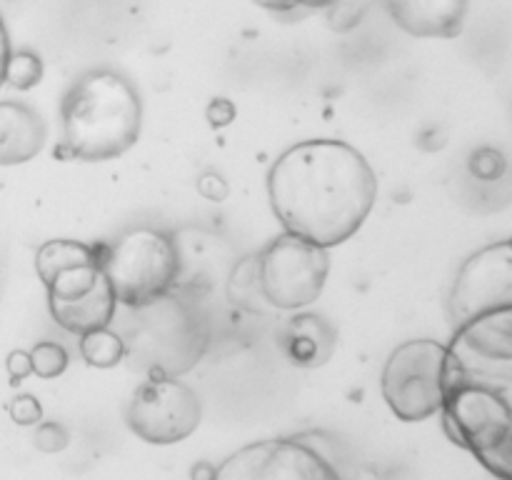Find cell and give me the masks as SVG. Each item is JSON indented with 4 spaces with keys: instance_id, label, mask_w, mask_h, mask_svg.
I'll return each mask as SVG.
<instances>
[{
    "instance_id": "obj_23",
    "label": "cell",
    "mask_w": 512,
    "mask_h": 480,
    "mask_svg": "<svg viewBox=\"0 0 512 480\" xmlns=\"http://www.w3.org/2000/svg\"><path fill=\"white\" fill-rule=\"evenodd\" d=\"M233 118H235V108L230 100L215 98L213 103L208 105V120H210V125H215V128H220V125H228Z\"/></svg>"
},
{
    "instance_id": "obj_10",
    "label": "cell",
    "mask_w": 512,
    "mask_h": 480,
    "mask_svg": "<svg viewBox=\"0 0 512 480\" xmlns=\"http://www.w3.org/2000/svg\"><path fill=\"white\" fill-rule=\"evenodd\" d=\"M453 325L512 310V238L495 240L465 258L448 298Z\"/></svg>"
},
{
    "instance_id": "obj_26",
    "label": "cell",
    "mask_w": 512,
    "mask_h": 480,
    "mask_svg": "<svg viewBox=\"0 0 512 480\" xmlns=\"http://www.w3.org/2000/svg\"><path fill=\"white\" fill-rule=\"evenodd\" d=\"M338 0H298V5H305V8H330Z\"/></svg>"
},
{
    "instance_id": "obj_3",
    "label": "cell",
    "mask_w": 512,
    "mask_h": 480,
    "mask_svg": "<svg viewBox=\"0 0 512 480\" xmlns=\"http://www.w3.org/2000/svg\"><path fill=\"white\" fill-rule=\"evenodd\" d=\"M60 120V158L105 163L125 155L138 143L143 103L123 73L110 68L88 70L65 93Z\"/></svg>"
},
{
    "instance_id": "obj_18",
    "label": "cell",
    "mask_w": 512,
    "mask_h": 480,
    "mask_svg": "<svg viewBox=\"0 0 512 480\" xmlns=\"http://www.w3.org/2000/svg\"><path fill=\"white\" fill-rule=\"evenodd\" d=\"M43 80V60L30 50L10 53L5 65V85L15 90H30Z\"/></svg>"
},
{
    "instance_id": "obj_4",
    "label": "cell",
    "mask_w": 512,
    "mask_h": 480,
    "mask_svg": "<svg viewBox=\"0 0 512 480\" xmlns=\"http://www.w3.org/2000/svg\"><path fill=\"white\" fill-rule=\"evenodd\" d=\"M125 360L145 378H180L203 360L210 328L203 310L175 290L125 308L118 328Z\"/></svg>"
},
{
    "instance_id": "obj_12",
    "label": "cell",
    "mask_w": 512,
    "mask_h": 480,
    "mask_svg": "<svg viewBox=\"0 0 512 480\" xmlns=\"http://www.w3.org/2000/svg\"><path fill=\"white\" fill-rule=\"evenodd\" d=\"M388 13L408 35L448 40L463 33L468 0H388Z\"/></svg>"
},
{
    "instance_id": "obj_14",
    "label": "cell",
    "mask_w": 512,
    "mask_h": 480,
    "mask_svg": "<svg viewBox=\"0 0 512 480\" xmlns=\"http://www.w3.org/2000/svg\"><path fill=\"white\" fill-rule=\"evenodd\" d=\"M50 315L63 330L73 335H85L90 330L108 328L118 313V298L110 288L105 273L88 293L70 300H48Z\"/></svg>"
},
{
    "instance_id": "obj_13",
    "label": "cell",
    "mask_w": 512,
    "mask_h": 480,
    "mask_svg": "<svg viewBox=\"0 0 512 480\" xmlns=\"http://www.w3.org/2000/svg\"><path fill=\"white\" fill-rule=\"evenodd\" d=\"M48 140L43 115L18 100H0V165H23L40 155Z\"/></svg>"
},
{
    "instance_id": "obj_19",
    "label": "cell",
    "mask_w": 512,
    "mask_h": 480,
    "mask_svg": "<svg viewBox=\"0 0 512 480\" xmlns=\"http://www.w3.org/2000/svg\"><path fill=\"white\" fill-rule=\"evenodd\" d=\"M68 360V350L60 343H53V340L35 343V348L30 350L33 373L43 380H53L58 378V375H63L65 368H68Z\"/></svg>"
},
{
    "instance_id": "obj_9",
    "label": "cell",
    "mask_w": 512,
    "mask_h": 480,
    "mask_svg": "<svg viewBox=\"0 0 512 480\" xmlns=\"http://www.w3.org/2000/svg\"><path fill=\"white\" fill-rule=\"evenodd\" d=\"M200 415L198 393L178 378H145L125 405V425L150 445L180 443L198 430Z\"/></svg>"
},
{
    "instance_id": "obj_16",
    "label": "cell",
    "mask_w": 512,
    "mask_h": 480,
    "mask_svg": "<svg viewBox=\"0 0 512 480\" xmlns=\"http://www.w3.org/2000/svg\"><path fill=\"white\" fill-rule=\"evenodd\" d=\"M80 338V355L93 368H115L125 360V345L118 330L100 328L90 333L78 335Z\"/></svg>"
},
{
    "instance_id": "obj_1",
    "label": "cell",
    "mask_w": 512,
    "mask_h": 480,
    "mask_svg": "<svg viewBox=\"0 0 512 480\" xmlns=\"http://www.w3.org/2000/svg\"><path fill=\"white\" fill-rule=\"evenodd\" d=\"M268 195L285 233L330 250L363 228L375 208L378 178L353 145L315 138L275 160Z\"/></svg>"
},
{
    "instance_id": "obj_22",
    "label": "cell",
    "mask_w": 512,
    "mask_h": 480,
    "mask_svg": "<svg viewBox=\"0 0 512 480\" xmlns=\"http://www.w3.org/2000/svg\"><path fill=\"white\" fill-rule=\"evenodd\" d=\"M5 368H8L10 383L18 385L20 380H25L30 373H33V365H30V353H25V350H13V353L8 355V360H5Z\"/></svg>"
},
{
    "instance_id": "obj_15",
    "label": "cell",
    "mask_w": 512,
    "mask_h": 480,
    "mask_svg": "<svg viewBox=\"0 0 512 480\" xmlns=\"http://www.w3.org/2000/svg\"><path fill=\"white\" fill-rule=\"evenodd\" d=\"M285 355L298 368H320L338 348V330L318 313H298L290 318L283 335Z\"/></svg>"
},
{
    "instance_id": "obj_21",
    "label": "cell",
    "mask_w": 512,
    "mask_h": 480,
    "mask_svg": "<svg viewBox=\"0 0 512 480\" xmlns=\"http://www.w3.org/2000/svg\"><path fill=\"white\" fill-rule=\"evenodd\" d=\"M8 413L18 425H38L43 420V408L33 395H15L8 405Z\"/></svg>"
},
{
    "instance_id": "obj_2",
    "label": "cell",
    "mask_w": 512,
    "mask_h": 480,
    "mask_svg": "<svg viewBox=\"0 0 512 480\" xmlns=\"http://www.w3.org/2000/svg\"><path fill=\"white\" fill-rule=\"evenodd\" d=\"M450 348L445 433L495 478L512 480V310L455 325Z\"/></svg>"
},
{
    "instance_id": "obj_11",
    "label": "cell",
    "mask_w": 512,
    "mask_h": 480,
    "mask_svg": "<svg viewBox=\"0 0 512 480\" xmlns=\"http://www.w3.org/2000/svg\"><path fill=\"white\" fill-rule=\"evenodd\" d=\"M35 273L48 290V300L78 298L103 275V248L70 238L45 240L35 253Z\"/></svg>"
},
{
    "instance_id": "obj_7",
    "label": "cell",
    "mask_w": 512,
    "mask_h": 480,
    "mask_svg": "<svg viewBox=\"0 0 512 480\" xmlns=\"http://www.w3.org/2000/svg\"><path fill=\"white\" fill-rule=\"evenodd\" d=\"M103 273L123 308L150 303L178 288L180 248L158 228H133L103 248Z\"/></svg>"
},
{
    "instance_id": "obj_24",
    "label": "cell",
    "mask_w": 512,
    "mask_h": 480,
    "mask_svg": "<svg viewBox=\"0 0 512 480\" xmlns=\"http://www.w3.org/2000/svg\"><path fill=\"white\" fill-rule=\"evenodd\" d=\"M10 38H8V28H5L3 18H0V88L5 85V65H8L10 58Z\"/></svg>"
},
{
    "instance_id": "obj_5",
    "label": "cell",
    "mask_w": 512,
    "mask_h": 480,
    "mask_svg": "<svg viewBox=\"0 0 512 480\" xmlns=\"http://www.w3.org/2000/svg\"><path fill=\"white\" fill-rule=\"evenodd\" d=\"M210 480H360V468L343 438L328 430H303L235 450Z\"/></svg>"
},
{
    "instance_id": "obj_20",
    "label": "cell",
    "mask_w": 512,
    "mask_h": 480,
    "mask_svg": "<svg viewBox=\"0 0 512 480\" xmlns=\"http://www.w3.org/2000/svg\"><path fill=\"white\" fill-rule=\"evenodd\" d=\"M68 440H70V435H68V430H65V425L48 420V423H38L33 443H35V448L43 450V453H60V450L68 445Z\"/></svg>"
},
{
    "instance_id": "obj_8",
    "label": "cell",
    "mask_w": 512,
    "mask_h": 480,
    "mask_svg": "<svg viewBox=\"0 0 512 480\" xmlns=\"http://www.w3.org/2000/svg\"><path fill=\"white\" fill-rule=\"evenodd\" d=\"M330 275L328 248L280 233L258 253L263 298L275 310H303L323 293Z\"/></svg>"
},
{
    "instance_id": "obj_17",
    "label": "cell",
    "mask_w": 512,
    "mask_h": 480,
    "mask_svg": "<svg viewBox=\"0 0 512 480\" xmlns=\"http://www.w3.org/2000/svg\"><path fill=\"white\" fill-rule=\"evenodd\" d=\"M228 293L233 303H238L240 308L248 310H260L265 303L263 290H260V278H258V255H250V258L238 260L230 270L228 280Z\"/></svg>"
},
{
    "instance_id": "obj_6",
    "label": "cell",
    "mask_w": 512,
    "mask_h": 480,
    "mask_svg": "<svg viewBox=\"0 0 512 480\" xmlns=\"http://www.w3.org/2000/svg\"><path fill=\"white\" fill-rule=\"evenodd\" d=\"M453 348L433 338H413L385 360L383 398L403 423H423L443 410L453 375Z\"/></svg>"
},
{
    "instance_id": "obj_25",
    "label": "cell",
    "mask_w": 512,
    "mask_h": 480,
    "mask_svg": "<svg viewBox=\"0 0 512 480\" xmlns=\"http://www.w3.org/2000/svg\"><path fill=\"white\" fill-rule=\"evenodd\" d=\"M255 3L268 10H275V13H285V10H293L298 0H255Z\"/></svg>"
}]
</instances>
